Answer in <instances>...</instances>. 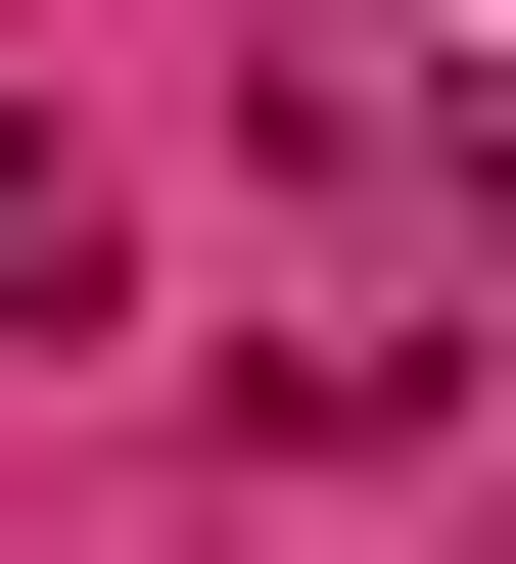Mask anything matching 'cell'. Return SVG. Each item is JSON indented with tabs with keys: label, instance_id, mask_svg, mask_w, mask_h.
I'll use <instances>...</instances> for the list:
<instances>
[{
	"label": "cell",
	"instance_id": "obj_1",
	"mask_svg": "<svg viewBox=\"0 0 516 564\" xmlns=\"http://www.w3.org/2000/svg\"><path fill=\"white\" fill-rule=\"evenodd\" d=\"M0 329H95V141H47V95H0Z\"/></svg>",
	"mask_w": 516,
	"mask_h": 564
}]
</instances>
